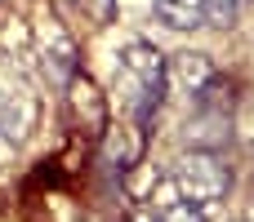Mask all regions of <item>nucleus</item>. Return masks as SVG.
Instances as JSON below:
<instances>
[{
    "label": "nucleus",
    "mask_w": 254,
    "mask_h": 222,
    "mask_svg": "<svg viewBox=\"0 0 254 222\" xmlns=\"http://www.w3.org/2000/svg\"><path fill=\"white\" fill-rule=\"evenodd\" d=\"M161 80H165V93L192 102V98H201V93L214 85V58L201 53V49H179V53L165 58Z\"/></svg>",
    "instance_id": "20e7f679"
},
{
    "label": "nucleus",
    "mask_w": 254,
    "mask_h": 222,
    "mask_svg": "<svg viewBox=\"0 0 254 222\" xmlns=\"http://www.w3.org/2000/svg\"><path fill=\"white\" fill-rule=\"evenodd\" d=\"M98 142H103V165L116 169V174H129L143 156V125H134V120L129 125H107L98 133Z\"/></svg>",
    "instance_id": "423d86ee"
},
{
    "label": "nucleus",
    "mask_w": 254,
    "mask_h": 222,
    "mask_svg": "<svg viewBox=\"0 0 254 222\" xmlns=\"http://www.w3.org/2000/svg\"><path fill=\"white\" fill-rule=\"evenodd\" d=\"M170 182H174V191H179L183 200H192V205H214V200L228 196L232 169H228V160H223L219 151L192 147V151H183V156L174 160Z\"/></svg>",
    "instance_id": "f03ea898"
},
{
    "label": "nucleus",
    "mask_w": 254,
    "mask_h": 222,
    "mask_svg": "<svg viewBox=\"0 0 254 222\" xmlns=\"http://www.w3.org/2000/svg\"><path fill=\"white\" fill-rule=\"evenodd\" d=\"M161 71H165V53L156 49V44H147V40H129L125 49H121V102H125V116L134 120V125H152V116H156V107H161V93H165V80H161Z\"/></svg>",
    "instance_id": "f257e3e1"
},
{
    "label": "nucleus",
    "mask_w": 254,
    "mask_h": 222,
    "mask_svg": "<svg viewBox=\"0 0 254 222\" xmlns=\"http://www.w3.org/2000/svg\"><path fill=\"white\" fill-rule=\"evenodd\" d=\"M67 111H71V120L80 125V133H89V138H98L107 125H112V107H107V98H103V89L85 76V71H76L67 85Z\"/></svg>",
    "instance_id": "39448f33"
},
{
    "label": "nucleus",
    "mask_w": 254,
    "mask_h": 222,
    "mask_svg": "<svg viewBox=\"0 0 254 222\" xmlns=\"http://www.w3.org/2000/svg\"><path fill=\"white\" fill-rule=\"evenodd\" d=\"M36 129V98L27 89H4L0 93V138L22 142Z\"/></svg>",
    "instance_id": "0eeeda50"
},
{
    "label": "nucleus",
    "mask_w": 254,
    "mask_h": 222,
    "mask_svg": "<svg viewBox=\"0 0 254 222\" xmlns=\"http://www.w3.org/2000/svg\"><path fill=\"white\" fill-rule=\"evenodd\" d=\"M152 13L170 31H201L205 27V0H152Z\"/></svg>",
    "instance_id": "6e6552de"
},
{
    "label": "nucleus",
    "mask_w": 254,
    "mask_h": 222,
    "mask_svg": "<svg viewBox=\"0 0 254 222\" xmlns=\"http://www.w3.org/2000/svg\"><path fill=\"white\" fill-rule=\"evenodd\" d=\"M36 49H40L45 71H49L58 85H67V80L80 71V44H76V36L63 27V18L49 13V9L36 18Z\"/></svg>",
    "instance_id": "7ed1b4c3"
},
{
    "label": "nucleus",
    "mask_w": 254,
    "mask_h": 222,
    "mask_svg": "<svg viewBox=\"0 0 254 222\" xmlns=\"http://www.w3.org/2000/svg\"><path fill=\"white\" fill-rule=\"evenodd\" d=\"M237 9H241V0H205V22H214L219 31H228L237 22Z\"/></svg>",
    "instance_id": "9d476101"
},
{
    "label": "nucleus",
    "mask_w": 254,
    "mask_h": 222,
    "mask_svg": "<svg viewBox=\"0 0 254 222\" xmlns=\"http://www.w3.org/2000/svg\"><path fill=\"white\" fill-rule=\"evenodd\" d=\"M116 9H121L116 0H80V13H85L94 27H107V22L116 18Z\"/></svg>",
    "instance_id": "9b49d317"
},
{
    "label": "nucleus",
    "mask_w": 254,
    "mask_h": 222,
    "mask_svg": "<svg viewBox=\"0 0 254 222\" xmlns=\"http://www.w3.org/2000/svg\"><path fill=\"white\" fill-rule=\"evenodd\" d=\"M156 222H205V205H192V200L174 196V200L156 214Z\"/></svg>",
    "instance_id": "1a4fd4ad"
}]
</instances>
